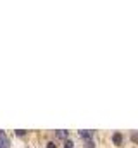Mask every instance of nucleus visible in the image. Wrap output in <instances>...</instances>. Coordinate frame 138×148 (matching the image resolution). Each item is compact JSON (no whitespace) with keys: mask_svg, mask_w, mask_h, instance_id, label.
Masks as SVG:
<instances>
[{"mask_svg":"<svg viewBox=\"0 0 138 148\" xmlns=\"http://www.w3.org/2000/svg\"><path fill=\"white\" fill-rule=\"evenodd\" d=\"M48 148H55V145L54 143H48Z\"/></svg>","mask_w":138,"mask_h":148,"instance_id":"8","label":"nucleus"},{"mask_svg":"<svg viewBox=\"0 0 138 148\" xmlns=\"http://www.w3.org/2000/svg\"><path fill=\"white\" fill-rule=\"evenodd\" d=\"M133 140H135V141H138V134H133Z\"/></svg>","mask_w":138,"mask_h":148,"instance_id":"7","label":"nucleus"},{"mask_svg":"<svg viewBox=\"0 0 138 148\" xmlns=\"http://www.w3.org/2000/svg\"><path fill=\"white\" fill-rule=\"evenodd\" d=\"M86 145H88V148H93V141H92V140H88V141H86Z\"/></svg>","mask_w":138,"mask_h":148,"instance_id":"5","label":"nucleus"},{"mask_svg":"<svg viewBox=\"0 0 138 148\" xmlns=\"http://www.w3.org/2000/svg\"><path fill=\"white\" fill-rule=\"evenodd\" d=\"M112 140H114V143H116V145H121V141H123V136H121V134H119V133H116V134H114V138H112Z\"/></svg>","mask_w":138,"mask_h":148,"instance_id":"2","label":"nucleus"},{"mask_svg":"<svg viewBox=\"0 0 138 148\" xmlns=\"http://www.w3.org/2000/svg\"><path fill=\"white\" fill-rule=\"evenodd\" d=\"M55 134L59 138H68V131H55Z\"/></svg>","mask_w":138,"mask_h":148,"instance_id":"3","label":"nucleus"},{"mask_svg":"<svg viewBox=\"0 0 138 148\" xmlns=\"http://www.w3.org/2000/svg\"><path fill=\"white\" fill-rule=\"evenodd\" d=\"M72 145H74V143H72V141H69V140H66V143H64V147H66V148H72Z\"/></svg>","mask_w":138,"mask_h":148,"instance_id":"4","label":"nucleus"},{"mask_svg":"<svg viewBox=\"0 0 138 148\" xmlns=\"http://www.w3.org/2000/svg\"><path fill=\"white\" fill-rule=\"evenodd\" d=\"M79 136L85 138V140H90V138H92V131H85V129H83V131H79Z\"/></svg>","mask_w":138,"mask_h":148,"instance_id":"1","label":"nucleus"},{"mask_svg":"<svg viewBox=\"0 0 138 148\" xmlns=\"http://www.w3.org/2000/svg\"><path fill=\"white\" fill-rule=\"evenodd\" d=\"M5 140V134H3V131H0V141H3Z\"/></svg>","mask_w":138,"mask_h":148,"instance_id":"6","label":"nucleus"}]
</instances>
